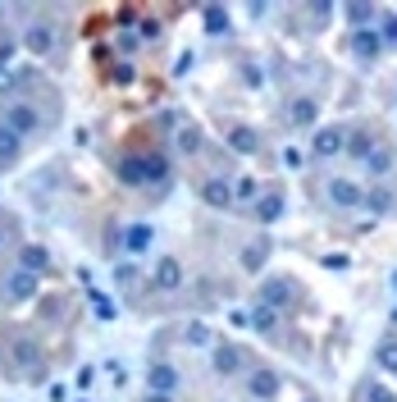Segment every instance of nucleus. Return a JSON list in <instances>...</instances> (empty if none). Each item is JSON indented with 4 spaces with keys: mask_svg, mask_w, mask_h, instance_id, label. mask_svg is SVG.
<instances>
[{
    "mask_svg": "<svg viewBox=\"0 0 397 402\" xmlns=\"http://www.w3.org/2000/svg\"><path fill=\"white\" fill-rule=\"evenodd\" d=\"M14 156H18V138H14L9 128H0V169H5Z\"/></svg>",
    "mask_w": 397,
    "mask_h": 402,
    "instance_id": "17",
    "label": "nucleus"
},
{
    "mask_svg": "<svg viewBox=\"0 0 397 402\" xmlns=\"http://www.w3.org/2000/svg\"><path fill=\"white\" fill-rule=\"evenodd\" d=\"M329 201H338V206H361L365 193L356 183H347V178H334V183H329Z\"/></svg>",
    "mask_w": 397,
    "mask_h": 402,
    "instance_id": "5",
    "label": "nucleus"
},
{
    "mask_svg": "<svg viewBox=\"0 0 397 402\" xmlns=\"http://www.w3.org/2000/svg\"><path fill=\"white\" fill-rule=\"evenodd\" d=\"M347 14H352L356 23H365V18H370V5H347Z\"/></svg>",
    "mask_w": 397,
    "mask_h": 402,
    "instance_id": "30",
    "label": "nucleus"
},
{
    "mask_svg": "<svg viewBox=\"0 0 397 402\" xmlns=\"http://www.w3.org/2000/svg\"><path fill=\"white\" fill-rule=\"evenodd\" d=\"M251 324H256L260 334H265V329H274V306H265V302H260V306H256V315H251Z\"/></svg>",
    "mask_w": 397,
    "mask_h": 402,
    "instance_id": "20",
    "label": "nucleus"
},
{
    "mask_svg": "<svg viewBox=\"0 0 397 402\" xmlns=\"http://www.w3.org/2000/svg\"><path fill=\"white\" fill-rule=\"evenodd\" d=\"M374 357H379L384 370H393V375H397V343H379V352H374Z\"/></svg>",
    "mask_w": 397,
    "mask_h": 402,
    "instance_id": "21",
    "label": "nucleus"
},
{
    "mask_svg": "<svg viewBox=\"0 0 397 402\" xmlns=\"http://www.w3.org/2000/svg\"><path fill=\"white\" fill-rule=\"evenodd\" d=\"M279 215H283V197H265V206H260V219L269 224V219H279Z\"/></svg>",
    "mask_w": 397,
    "mask_h": 402,
    "instance_id": "23",
    "label": "nucleus"
},
{
    "mask_svg": "<svg viewBox=\"0 0 397 402\" xmlns=\"http://www.w3.org/2000/svg\"><path fill=\"white\" fill-rule=\"evenodd\" d=\"M319 119V105L311 97H302V101H293V123L297 128H311V123Z\"/></svg>",
    "mask_w": 397,
    "mask_h": 402,
    "instance_id": "9",
    "label": "nucleus"
},
{
    "mask_svg": "<svg viewBox=\"0 0 397 402\" xmlns=\"http://www.w3.org/2000/svg\"><path fill=\"white\" fill-rule=\"evenodd\" d=\"M352 51L361 55V60H374V55H379V37L370 32V28H365V32H356V42H352Z\"/></svg>",
    "mask_w": 397,
    "mask_h": 402,
    "instance_id": "12",
    "label": "nucleus"
},
{
    "mask_svg": "<svg viewBox=\"0 0 397 402\" xmlns=\"http://www.w3.org/2000/svg\"><path fill=\"white\" fill-rule=\"evenodd\" d=\"M393 315H397V311H393Z\"/></svg>",
    "mask_w": 397,
    "mask_h": 402,
    "instance_id": "36",
    "label": "nucleus"
},
{
    "mask_svg": "<svg viewBox=\"0 0 397 402\" xmlns=\"http://www.w3.org/2000/svg\"><path fill=\"white\" fill-rule=\"evenodd\" d=\"M215 366H219V375H233V370L242 366L238 348H228V343H219V352H215Z\"/></svg>",
    "mask_w": 397,
    "mask_h": 402,
    "instance_id": "14",
    "label": "nucleus"
},
{
    "mask_svg": "<svg viewBox=\"0 0 397 402\" xmlns=\"http://www.w3.org/2000/svg\"><path fill=\"white\" fill-rule=\"evenodd\" d=\"M265 252H269L265 243H260V247H247V252H242V265H247V270H260V261H265Z\"/></svg>",
    "mask_w": 397,
    "mask_h": 402,
    "instance_id": "22",
    "label": "nucleus"
},
{
    "mask_svg": "<svg viewBox=\"0 0 397 402\" xmlns=\"http://www.w3.org/2000/svg\"><path fill=\"white\" fill-rule=\"evenodd\" d=\"M156 284H160V288H178V284H183V270H178V261H160V270H156Z\"/></svg>",
    "mask_w": 397,
    "mask_h": 402,
    "instance_id": "15",
    "label": "nucleus"
},
{
    "mask_svg": "<svg viewBox=\"0 0 397 402\" xmlns=\"http://www.w3.org/2000/svg\"><path fill=\"white\" fill-rule=\"evenodd\" d=\"M343 147L347 151H352V156H370V151H374V138H370V133H352V138H343Z\"/></svg>",
    "mask_w": 397,
    "mask_h": 402,
    "instance_id": "16",
    "label": "nucleus"
},
{
    "mask_svg": "<svg viewBox=\"0 0 397 402\" xmlns=\"http://www.w3.org/2000/svg\"><path fill=\"white\" fill-rule=\"evenodd\" d=\"M260 302H265V306H283V302H293V284L279 279V274H274V279H265V284H260Z\"/></svg>",
    "mask_w": 397,
    "mask_h": 402,
    "instance_id": "4",
    "label": "nucleus"
},
{
    "mask_svg": "<svg viewBox=\"0 0 397 402\" xmlns=\"http://www.w3.org/2000/svg\"><path fill=\"white\" fill-rule=\"evenodd\" d=\"M206 28H210V32H224V28H228L224 9H206Z\"/></svg>",
    "mask_w": 397,
    "mask_h": 402,
    "instance_id": "27",
    "label": "nucleus"
},
{
    "mask_svg": "<svg viewBox=\"0 0 397 402\" xmlns=\"http://www.w3.org/2000/svg\"><path fill=\"white\" fill-rule=\"evenodd\" d=\"M365 165H370V174H389V169H393V156H389V151H379V147H374L370 156H365Z\"/></svg>",
    "mask_w": 397,
    "mask_h": 402,
    "instance_id": "19",
    "label": "nucleus"
},
{
    "mask_svg": "<svg viewBox=\"0 0 397 402\" xmlns=\"http://www.w3.org/2000/svg\"><path fill=\"white\" fill-rule=\"evenodd\" d=\"M228 147H233V151H242V156H251V151L260 147V138H256L251 128H233V133H228Z\"/></svg>",
    "mask_w": 397,
    "mask_h": 402,
    "instance_id": "11",
    "label": "nucleus"
},
{
    "mask_svg": "<svg viewBox=\"0 0 397 402\" xmlns=\"http://www.w3.org/2000/svg\"><path fill=\"white\" fill-rule=\"evenodd\" d=\"M147 402H169V394H151V398H147Z\"/></svg>",
    "mask_w": 397,
    "mask_h": 402,
    "instance_id": "33",
    "label": "nucleus"
},
{
    "mask_svg": "<svg viewBox=\"0 0 397 402\" xmlns=\"http://www.w3.org/2000/svg\"><path fill=\"white\" fill-rule=\"evenodd\" d=\"M188 343L206 348V343H210V329H206V324H188Z\"/></svg>",
    "mask_w": 397,
    "mask_h": 402,
    "instance_id": "28",
    "label": "nucleus"
},
{
    "mask_svg": "<svg viewBox=\"0 0 397 402\" xmlns=\"http://www.w3.org/2000/svg\"><path fill=\"white\" fill-rule=\"evenodd\" d=\"M283 165H288V169H297V165H302V151L288 147V151H283Z\"/></svg>",
    "mask_w": 397,
    "mask_h": 402,
    "instance_id": "31",
    "label": "nucleus"
},
{
    "mask_svg": "<svg viewBox=\"0 0 397 402\" xmlns=\"http://www.w3.org/2000/svg\"><path fill=\"white\" fill-rule=\"evenodd\" d=\"M247 389H251L256 398H274V394H279V375H274V370H256Z\"/></svg>",
    "mask_w": 397,
    "mask_h": 402,
    "instance_id": "7",
    "label": "nucleus"
},
{
    "mask_svg": "<svg viewBox=\"0 0 397 402\" xmlns=\"http://www.w3.org/2000/svg\"><path fill=\"white\" fill-rule=\"evenodd\" d=\"M389 193H370V197H365V206H370V210H389Z\"/></svg>",
    "mask_w": 397,
    "mask_h": 402,
    "instance_id": "29",
    "label": "nucleus"
},
{
    "mask_svg": "<svg viewBox=\"0 0 397 402\" xmlns=\"http://www.w3.org/2000/svg\"><path fill=\"white\" fill-rule=\"evenodd\" d=\"M343 151V128H315V156H338Z\"/></svg>",
    "mask_w": 397,
    "mask_h": 402,
    "instance_id": "6",
    "label": "nucleus"
},
{
    "mask_svg": "<svg viewBox=\"0 0 397 402\" xmlns=\"http://www.w3.org/2000/svg\"><path fill=\"white\" fill-rule=\"evenodd\" d=\"M23 265H28V270H42V265H46V252H42V247H23Z\"/></svg>",
    "mask_w": 397,
    "mask_h": 402,
    "instance_id": "25",
    "label": "nucleus"
},
{
    "mask_svg": "<svg viewBox=\"0 0 397 402\" xmlns=\"http://www.w3.org/2000/svg\"><path fill=\"white\" fill-rule=\"evenodd\" d=\"M201 197H206L210 206H228V201H233V188L219 183V178H210V183H201Z\"/></svg>",
    "mask_w": 397,
    "mask_h": 402,
    "instance_id": "10",
    "label": "nucleus"
},
{
    "mask_svg": "<svg viewBox=\"0 0 397 402\" xmlns=\"http://www.w3.org/2000/svg\"><path fill=\"white\" fill-rule=\"evenodd\" d=\"M0 128H9L14 138H23V133H37L42 128V114L32 110V105H5V119H0Z\"/></svg>",
    "mask_w": 397,
    "mask_h": 402,
    "instance_id": "1",
    "label": "nucleus"
},
{
    "mask_svg": "<svg viewBox=\"0 0 397 402\" xmlns=\"http://www.w3.org/2000/svg\"><path fill=\"white\" fill-rule=\"evenodd\" d=\"M365 402H397V398H393V389H384V384H365Z\"/></svg>",
    "mask_w": 397,
    "mask_h": 402,
    "instance_id": "24",
    "label": "nucleus"
},
{
    "mask_svg": "<svg viewBox=\"0 0 397 402\" xmlns=\"http://www.w3.org/2000/svg\"><path fill=\"white\" fill-rule=\"evenodd\" d=\"M151 247V229L147 224H133L128 229V252H147Z\"/></svg>",
    "mask_w": 397,
    "mask_h": 402,
    "instance_id": "18",
    "label": "nucleus"
},
{
    "mask_svg": "<svg viewBox=\"0 0 397 402\" xmlns=\"http://www.w3.org/2000/svg\"><path fill=\"white\" fill-rule=\"evenodd\" d=\"M147 384L156 389V394H169L173 384H178V370L173 366H151V375H147Z\"/></svg>",
    "mask_w": 397,
    "mask_h": 402,
    "instance_id": "8",
    "label": "nucleus"
},
{
    "mask_svg": "<svg viewBox=\"0 0 397 402\" xmlns=\"http://www.w3.org/2000/svg\"><path fill=\"white\" fill-rule=\"evenodd\" d=\"M5 233H9V224H5V219H0V243H5Z\"/></svg>",
    "mask_w": 397,
    "mask_h": 402,
    "instance_id": "34",
    "label": "nucleus"
},
{
    "mask_svg": "<svg viewBox=\"0 0 397 402\" xmlns=\"http://www.w3.org/2000/svg\"><path fill=\"white\" fill-rule=\"evenodd\" d=\"M14 361H18V366H28L32 375L42 370V357L32 352V343H28V339H18V343H14Z\"/></svg>",
    "mask_w": 397,
    "mask_h": 402,
    "instance_id": "13",
    "label": "nucleus"
},
{
    "mask_svg": "<svg viewBox=\"0 0 397 402\" xmlns=\"http://www.w3.org/2000/svg\"><path fill=\"white\" fill-rule=\"evenodd\" d=\"M384 37H389V42H397V18H389V23H384Z\"/></svg>",
    "mask_w": 397,
    "mask_h": 402,
    "instance_id": "32",
    "label": "nucleus"
},
{
    "mask_svg": "<svg viewBox=\"0 0 397 402\" xmlns=\"http://www.w3.org/2000/svg\"><path fill=\"white\" fill-rule=\"evenodd\" d=\"M5 298H9V302H28V298H37V274H32V270H18L14 279L5 284Z\"/></svg>",
    "mask_w": 397,
    "mask_h": 402,
    "instance_id": "2",
    "label": "nucleus"
},
{
    "mask_svg": "<svg viewBox=\"0 0 397 402\" xmlns=\"http://www.w3.org/2000/svg\"><path fill=\"white\" fill-rule=\"evenodd\" d=\"M178 147H183V151H197V147H201V133H197V128H178Z\"/></svg>",
    "mask_w": 397,
    "mask_h": 402,
    "instance_id": "26",
    "label": "nucleus"
},
{
    "mask_svg": "<svg viewBox=\"0 0 397 402\" xmlns=\"http://www.w3.org/2000/svg\"><path fill=\"white\" fill-rule=\"evenodd\" d=\"M23 46H28L32 55H51V46H55L51 23H32V28H28V37H23Z\"/></svg>",
    "mask_w": 397,
    "mask_h": 402,
    "instance_id": "3",
    "label": "nucleus"
},
{
    "mask_svg": "<svg viewBox=\"0 0 397 402\" xmlns=\"http://www.w3.org/2000/svg\"><path fill=\"white\" fill-rule=\"evenodd\" d=\"M393 288H397V274H393Z\"/></svg>",
    "mask_w": 397,
    "mask_h": 402,
    "instance_id": "35",
    "label": "nucleus"
}]
</instances>
